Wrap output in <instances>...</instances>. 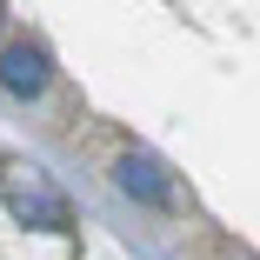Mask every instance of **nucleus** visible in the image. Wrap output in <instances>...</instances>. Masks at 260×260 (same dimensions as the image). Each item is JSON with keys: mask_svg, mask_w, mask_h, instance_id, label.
<instances>
[{"mask_svg": "<svg viewBox=\"0 0 260 260\" xmlns=\"http://www.w3.org/2000/svg\"><path fill=\"white\" fill-rule=\"evenodd\" d=\"M0 80H7L14 93H40V87H47V60H40V47H14V54L0 60Z\"/></svg>", "mask_w": 260, "mask_h": 260, "instance_id": "1", "label": "nucleus"}, {"mask_svg": "<svg viewBox=\"0 0 260 260\" xmlns=\"http://www.w3.org/2000/svg\"><path fill=\"white\" fill-rule=\"evenodd\" d=\"M120 187L140 193V200H153V207H167V187H160V174H153V160H120Z\"/></svg>", "mask_w": 260, "mask_h": 260, "instance_id": "2", "label": "nucleus"}]
</instances>
